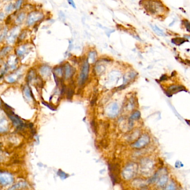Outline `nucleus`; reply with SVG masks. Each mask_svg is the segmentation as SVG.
I'll return each instance as SVG.
<instances>
[{
	"mask_svg": "<svg viewBox=\"0 0 190 190\" xmlns=\"http://www.w3.org/2000/svg\"><path fill=\"white\" fill-rule=\"evenodd\" d=\"M137 165L134 163H129L127 165L123 171V176L126 180H130L135 176L137 172Z\"/></svg>",
	"mask_w": 190,
	"mask_h": 190,
	"instance_id": "1",
	"label": "nucleus"
},
{
	"mask_svg": "<svg viewBox=\"0 0 190 190\" xmlns=\"http://www.w3.org/2000/svg\"><path fill=\"white\" fill-rule=\"evenodd\" d=\"M89 68H90V65H89V61L88 60H86L82 66V69L81 70L79 79V84L81 86L84 84L88 79V74H89Z\"/></svg>",
	"mask_w": 190,
	"mask_h": 190,
	"instance_id": "2",
	"label": "nucleus"
},
{
	"mask_svg": "<svg viewBox=\"0 0 190 190\" xmlns=\"http://www.w3.org/2000/svg\"><path fill=\"white\" fill-rule=\"evenodd\" d=\"M149 137L147 135H143L135 142L133 144V147L137 149L143 148L149 143Z\"/></svg>",
	"mask_w": 190,
	"mask_h": 190,
	"instance_id": "3",
	"label": "nucleus"
},
{
	"mask_svg": "<svg viewBox=\"0 0 190 190\" xmlns=\"http://www.w3.org/2000/svg\"><path fill=\"white\" fill-rule=\"evenodd\" d=\"M153 162L149 160H144L141 162V169L143 172H148L153 168Z\"/></svg>",
	"mask_w": 190,
	"mask_h": 190,
	"instance_id": "4",
	"label": "nucleus"
},
{
	"mask_svg": "<svg viewBox=\"0 0 190 190\" xmlns=\"http://www.w3.org/2000/svg\"><path fill=\"white\" fill-rule=\"evenodd\" d=\"M42 17V14L41 13H38V12L33 13H31V14L28 17L27 24L29 25H32L35 21L40 20Z\"/></svg>",
	"mask_w": 190,
	"mask_h": 190,
	"instance_id": "5",
	"label": "nucleus"
},
{
	"mask_svg": "<svg viewBox=\"0 0 190 190\" xmlns=\"http://www.w3.org/2000/svg\"><path fill=\"white\" fill-rule=\"evenodd\" d=\"M118 113L119 107L118 104L115 103L111 104L108 110V115L111 117H115L118 114Z\"/></svg>",
	"mask_w": 190,
	"mask_h": 190,
	"instance_id": "6",
	"label": "nucleus"
},
{
	"mask_svg": "<svg viewBox=\"0 0 190 190\" xmlns=\"http://www.w3.org/2000/svg\"><path fill=\"white\" fill-rule=\"evenodd\" d=\"M185 88L182 85H172L167 90V95L171 94V95L173 94H175L176 93H177L178 92L182 91V90H185Z\"/></svg>",
	"mask_w": 190,
	"mask_h": 190,
	"instance_id": "7",
	"label": "nucleus"
},
{
	"mask_svg": "<svg viewBox=\"0 0 190 190\" xmlns=\"http://www.w3.org/2000/svg\"><path fill=\"white\" fill-rule=\"evenodd\" d=\"M74 69L72 68L71 65L69 64H66L64 66V73H65V77L66 79L70 78L73 75L74 72Z\"/></svg>",
	"mask_w": 190,
	"mask_h": 190,
	"instance_id": "8",
	"label": "nucleus"
},
{
	"mask_svg": "<svg viewBox=\"0 0 190 190\" xmlns=\"http://www.w3.org/2000/svg\"><path fill=\"white\" fill-rule=\"evenodd\" d=\"M13 178L11 176H10L7 173H4V176L1 173V184H3L4 185H6L7 184L10 183L13 181Z\"/></svg>",
	"mask_w": 190,
	"mask_h": 190,
	"instance_id": "9",
	"label": "nucleus"
},
{
	"mask_svg": "<svg viewBox=\"0 0 190 190\" xmlns=\"http://www.w3.org/2000/svg\"><path fill=\"white\" fill-rule=\"evenodd\" d=\"M155 179H158V182H157L158 186L160 187H163L166 184L168 180V177L166 174H163L160 177L158 176L157 177H155Z\"/></svg>",
	"mask_w": 190,
	"mask_h": 190,
	"instance_id": "10",
	"label": "nucleus"
},
{
	"mask_svg": "<svg viewBox=\"0 0 190 190\" xmlns=\"http://www.w3.org/2000/svg\"><path fill=\"white\" fill-rule=\"evenodd\" d=\"M171 41L175 45H181L184 42H186V40H185V38H173Z\"/></svg>",
	"mask_w": 190,
	"mask_h": 190,
	"instance_id": "11",
	"label": "nucleus"
},
{
	"mask_svg": "<svg viewBox=\"0 0 190 190\" xmlns=\"http://www.w3.org/2000/svg\"><path fill=\"white\" fill-rule=\"evenodd\" d=\"M151 27H152L153 30L157 35H160V36H164V35H165V34H164V33L163 32V31L162 30H160V29L158 28L157 26H156V25H151Z\"/></svg>",
	"mask_w": 190,
	"mask_h": 190,
	"instance_id": "12",
	"label": "nucleus"
},
{
	"mask_svg": "<svg viewBox=\"0 0 190 190\" xmlns=\"http://www.w3.org/2000/svg\"><path fill=\"white\" fill-rule=\"evenodd\" d=\"M26 185L25 183H19L16 185H15L14 186H12L10 189H9V190H17L18 189H20L22 188L25 187Z\"/></svg>",
	"mask_w": 190,
	"mask_h": 190,
	"instance_id": "13",
	"label": "nucleus"
},
{
	"mask_svg": "<svg viewBox=\"0 0 190 190\" xmlns=\"http://www.w3.org/2000/svg\"><path fill=\"white\" fill-rule=\"evenodd\" d=\"M140 117V113L139 111H135V113H133L132 115H131V119L132 120H135V119H138Z\"/></svg>",
	"mask_w": 190,
	"mask_h": 190,
	"instance_id": "14",
	"label": "nucleus"
},
{
	"mask_svg": "<svg viewBox=\"0 0 190 190\" xmlns=\"http://www.w3.org/2000/svg\"><path fill=\"white\" fill-rule=\"evenodd\" d=\"M74 94V90L72 88H69L68 89V91H67V97H68V99H72V95Z\"/></svg>",
	"mask_w": 190,
	"mask_h": 190,
	"instance_id": "15",
	"label": "nucleus"
},
{
	"mask_svg": "<svg viewBox=\"0 0 190 190\" xmlns=\"http://www.w3.org/2000/svg\"><path fill=\"white\" fill-rule=\"evenodd\" d=\"M166 190H176V187L174 183L171 182L169 183L168 186H167Z\"/></svg>",
	"mask_w": 190,
	"mask_h": 190,
	"instance_id": "16",
	"label": "nucleus"
},
{
	"mask_svg": "<svg viewBox=\"0 0 190 190\" xmlns=\"http://www.w3.org/2000/svg\"><path fill=\"white\" fill-rule=\"evenodd\" d=\"M96 56H97V54H96V53L95 52L92 51V52H90L89 55V58L90 59L92 60V63H93L95 61Z\"/></svg>",
	"mask_w": 190,
	"mask_h": 190,
	"instance_id": "17",
	"label": "nucleus"
},
{
	"mask_svg": "<svg viewBox=\"0 0 190 190\" xmlns=\"http://www.w3.org/2000/svg\"><path fill=\"white\" fill-rule=\"evenodd\" d=\"M25 13H21V14H20L18 15V16L17 17V22H18L19 23L21 22L22 21H23V20L25 18Z\"/></svg>",
	"mask_w": 190,
	"mask_h": 190,
	"instance_id": "18",
	"label": "nucleus"
},
{
	"mask_svg": "<svg viewBox=\"0 0 190 190\" xmlns=\"http://www.w3.org/2000/svg\"><path fill=\"white\" fill-rule=\"evenodd\" d=\"M42 103L44 104V105H45V106H47L49 109H50L51 110H56V109H55V108H54V106H51L50 104H48L47 103V102H45V101H42Z\"/></svg>",
	"mask_w": 190,
	"mask_h": 190,
	"instance_id": "19",
	"label": "nucleus"
},
{
	"mask_svg": "<svg viewBox=\"0 0 190 190\" xmlns=\"http://www.w3.org/2000/svg\"><path fill=\"white\" fill-rule=\"evenodd\" d=\"M58 174L59 175L60 177H63V178H67L68 177V176H67V174L66 173H64L63 171H61L60 170L59 171V172H58Z\"/></svg>",
	"mask_w": 190,
	"mask_h": 190,
	"instance_id": "20",
	"label": "nucleus"
},
{
	"mask_svg": "<svg viewBox=\"0 0 190 190\" xmlns=\"http://www.w3.org/2000/svg\"><path fill=\"white\" fill-rule=\"evenodd\" d=\"M10 47H5L4 49V50H2L1 51V55H4V54H6V52L10 50Z\"/></svg>",
	"mask_w": 190,
	"mask_h": 190,
	"instance_id": "21",
	"label": "nucleus"
},
{
	"mask_svg": "<svg viewBox=\"0 0 190 190\" xmlns=\"http://www.w3.org/2000/svg\"><path fill=\"white\" fill-rule=\"evenodd\" d=\"M13 4H9V6L6 7V11H7V13H10L11 11H12V10H13Z\"/></svg>",
	"mask_w": 190,
	"mask_h": 190,
	"instance_id": "22",
	"label": "nucleus"
},
{
	"mask_svg": "<svg viewBox=\"0 0 190 190\" xmlns=\"http://www.w3.org/2000/svg\"><path fill=\"white\" fill-rule=\"evenodd\" d=\"M22 2V1H17V2H16V4H15V7H16V9L18 10V9L20 8V7L21 6Z\"/></svg>",
	"mask_w": 190,
	"mask_h": 190,
	"instance_id": "23",
	"label": "nucleus"
},
{
	"mask_svg": "<svg viewBox=\"0 0 190 190\" xmlns=\"http://www.w3.org/2000/svg\"><path fill=\"white\" fill-rule=\"evenodd\" d=\"M185 26H186V30L188 32H190V22H187L185 23Z\"/></svg>",
	"mask_w": 190,
	"mask_h": 190,
	"instance_id": "24",
	"label": "nucleus"
},
{
	"mask_svg": "<svg viewBox=\"0 0 190 190\" xmlns=\"http://www.w3.org/2000/svg\"><path fill=\"white\" fill-rule=\"evenodd\" d=\"M68 2L70 4L72 5V6H73L74 8H75L76 7H75V4H74V2L72 1H68Z\"/></svg>",
	"mask_w": 190,
	"mask_h": 190,
	"instance_id": "25",
	"label": "nucleus"
},
{
	"mask_svg": "<svg viewBox=\"0 0 190 190\" xmlns=\"http://www.w3.org/2000/svg\"><path fill=\"white\" fill-rule=\"evenodd\" d=\"M9 82L13 83V82H15V80L13 78H9Z\"/></svg>",
	"mask_w": 190,
	"mask_h": 190,
	"instance_id": "26",
	"label": "nucleus"
}]
</instances>
